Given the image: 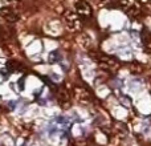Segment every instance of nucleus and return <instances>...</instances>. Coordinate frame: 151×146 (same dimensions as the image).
<instances>
[{
    "mask_svg": "<svg viewBox=\"0 0 151 146\" xmlns=\"http://www.w3.org/2000/svg\"><path fill=\"white\" fill-rule=\"evenodd\" d=\"M56 122L63 124V125H68V124H69V120H68L66 117H57V118H56Z\"/></svg>",
    "mask_w": 151,
    "mask_h": 146,
    "instance_id": "2eb2a0df",
    "label": "nucleus"
},
{
    "mask_svg": "<svg viewBox=\"0 0 151 146\" xmlns=\"http://www.w3.org/2000/svg\"><path fill=\"white\" fill-rule=\"evenodd\" d=\"M119 4L122 7V9L127 13L130 17H137L141 15V3L139 0H119Z\"/></svg>",
    "mask_w": 151,
    "mask_h": 146,
    "instance_id": "f257e3e1",
    "label": "nucleus"
},
{
    "mask_svg": "<svg viewBox=\"0 0 151 146\" xmlns=\"http://www.w3.org/2000/svg\"><path fill=\"white\" fill-rule=\"evenodd\" d=\"M8 73H9V72L7 71V68H5V69H1V76H3V77H7ZM9 74H11V73H9Z\"/></svg>",
    "mask_w": 151,
    "mask_h": 146,
    "instance_id": "6ab92c4d",
    "label": "nucleus"
},
{
    "mask_svg": "<svg viewBox=\"0 0 151 146\" xmlns=\"http://www.w3.org/2000/svg\"><path fill=\"white\" fill-rule=\"evenodd\" d=\"M142 86L141 81L139 80H133L130 81V89H133V90H137V89H139Z\"/></svg>",
    "mask_w": 151,
    "mask_h": 146,
    "instance_id": "ddd939ff",
    "label": "nucleus"
},
{
    "mask_svg": "<svg viewBox=\"0 0 151 146\" xmlns=\"http://www.w3.org/2000/svg\"><path fill=\"white\" fill-rule=\"evenodd\" d=\"M97 61H98V65L107 72H114L119 68L118 60H115L114 57H110V56L102 55V53H99V55L97 56Z\"/></svg>",
    "mask_w": 151,
    "mask_h": 146,
    "instance_id": "7ed1b4c3",
    "label": "nucleus"
},
{
    "mask_svg": "<svg viewBox=\"0 0 151 146\" xmlns=\"http://www.w3.org/2000/svg\"><path fill=\"white\" fill-rule=\"evenodd\" d=\"M74 7H76V13H77L80 17L88 19L91 16V7L85 0H77Z\"/></svg>",
    "mask_w": 151,
    "mask_h": 146,
    "instance_id": "20e7f679",
    "label": "nucleus"
},
{
    "mask_svg": "<svg viewBox=\"0 0 151 146\" xmlns=\"http://www.w3.org/2000/svg\"><path fill=\"white\" fill-rule=\"evenodd\" d=\"M48 60H49L50 64H57V63H60V61L63 60V55H61L60 51H52V52L49 53Z\"/></svg>",
    "mask_w": 151,
    "mask_h": 146,
    "instance_id": "1a4fd4ad",
    "label": "nucleus"
},
{
    "mask_svg": "<svg viewBox=\"0 0 151 146\" xmlns=\"http://www.w3.org/2000/svg\"><path fill=\"white\" fill-rule=\"evenodd\" d=\"M57 97H58V101L61 102V106H64L65 109L69 108V93L66 89H60L57 92Z\"/></svg>",
    "mask_w": 151,
    "mask_h": 146,
    "instance_id": "6e6552de",
    "label": "nucleus"
},
{
    "mask_svg": "<svg viewBox=\"0 0 151 146\" xmlns=\"http://www.w3.org/2000/svg\"><path fill=\"white\" fill-rule=\"evenodd\" d=\"M24 77H21L20 80L17 81V85H19V90H24Z\"/></svg>",
    "mask_w": 151,
    "mask_h": 146,
    "instance_id": "f3484780",
    "label": "nucleus"
},
{
    "mask_svg": "<svg viewBox=\"0 0 151 146\" xmlns=\"http://www.w3.org/2000/svg\"><path fill=\"white\" fill-rule=\"evenodd\" d=\"M121 101H122L123 106H126V108H129L131 105V98H129L127 96H121Z\"/></svg>",
    "mask_w": 151,
    "mask_h": 146,
    "instance_id": "4468645a",
    "label": "nucleus"
},
{
    "mask_svg": "<svg viewBox=\"0 0 151 146\" xmlns=\"http://www.w3.org/2000/svg\"><path fill=\"white\" fill-rule=\"evenodd\" d=\"M130 71L134 73V74H138V73H141L142 72V66L139 65L137 61H134V63H131L130 64Z\"/></svg>",
    "mask_w": 151,
    "mask_h": 146,
    "instance_id": "f8f14e48",
    "label": "nucleus"
},
{
    "mask_svg": "<svg viewBox=\"0 0 151 146\" xmlns=\"http://www.w3.org/2000/svg\"><path fill=\"white\" fill-rule=\"evenodd\" d=\"M7 108H8V110H13L16 108V101H9L7 104Z\"/></svg>",
    "mask_w": 151,
    "mask_h": 146,
    "instance_id": "a211bd4d",
    "label": "nucleus"
},
{
    "mask_svg": "<svg viewBox=\"0 0 151 146\" xmlns=\"http://www.w3.org/2000/svg\"><path fill=\"white\" fill-rule=\"evenodd\" d=\"M74 90H76V96L81 102H89L91 100V96L88 89L82 88V86H76Z\"/></svg>",
    "mask_w": 151,
    "mask_h": 146,
    "instance_id": "39448f33",
    "label": "nucleus"
},
{
    "mask_svg": "<svg viewBox=\"0 0 151 146\" xmlns=\"http://www.w3.org/2000/svg\"><path fill=\"white\" fill-rule=\"evenodd\" d=\"M0 16H3L4 19H7L8 21H16L19 19V16L16 15V13L13 12L11 8H8V7L0 8Z\"/></svg>",
    "mask_w": 151,
    "mask_h": 146,
    "instance_id": "423d86ee",
    "label": "nucleus"
},
{
    "mask_svg": "<svg viewBox=\"0 0 151 146\" xmlns=\"http://www.w3.org/2000/svg\"><path fill=\"white\" fill-rule=\"evenodd\" d=\"M5 68H7V71L9 72V73H13L15 71L20 69V68H21V65H20L19 63H16V61L9 60V61H7V65H5Z\"/></svg>",
    "mask_w": 151,
    "mask_h": 146,
    "instance_id": "9d476101",
    "label": "nucleus"
},
{
    "mask_svg": "<svg viewBox=\"0 0 151 146\" xmlns=\"http://www.w3.org/2000/svg\"><path fill=\"white\" fill-rule=\"evenodd\" d=\"M3 35H4V31H3V28L0 27V37H3Z\"/></svg>",
    "mask_w": 151,
    "mask_h": 146,
    "instance_id": "aec40b11",
    "label": "nucleus"
},
{
    "mask_svg": "<svg viewBox=\"0 0 151 146\" xmlns=\"http://www.w3.org/2000/svg\"><path fill=\"white\" fill-rule=\"evenodd\" d=\"M111 84H114V86H117V88H122V80H119V78H114Z\"/></svg>",
    "mask_w": 151,
    "mask_h": 146,
    "instance_id": "dca6fc26",
    "label": "nucleus"
},
{
    "mask_svg": "<svg viewBox=\"0 0 151 146\" xmlns=\"http://www.w3.org/2000/svg\"><path fill=\"white\" fill-rule=\"evenodd\" d=\"M23 146H27V145H23Z\"/></svg>",
    "mask_w": 151,
    "mask_h": 146,
    "instance_id": "412c9836",
    "label": "nucleus"
},
{
    "mask_svg": "<svg viewBox=\"0 0 151 146\" xmlns=\"http://www.w3.org/2000/svg\"><path fill=\"white\" fill-rule=\"evenodd\" d=\"M81 40H82V41H81V44H82L83 47L86 48V49H89V48L91 49V48H93V43H91V39L88 36V35H83Z\"/></svg>",
    "mask_w": 151,
    "mask_h": 146,
    "instance_id": "9b49d317",
    "label": "nucleus"
},
{
    "mask_svg": "<svg viewBox=\"0 0 151 146\" xmlns=\"http://www.w3.org/2000/svg\"><path fill=\"white\" fill-rule=\"evenodd\" d=\"M64 23H65V25L68 27L72 32L80 31L81 27H82L80 16L76 12H73V11H66V12L64 13Z\"/></svg>",
    "mask_w": 151,
    "mask_h": 146,
    "instance_id": "f03ea898",
    "label": "nucleus"
},
{
    "mask_svg": "<svg viewBox=\"0 0 151 146\" xmlns=\"http://www.w3.org/2000/svg\"><path fill=\"white\" fill-rule=\"evenodd\" d=\"M141 37H142V44H143L145 49L149 53H151V35L147 29H143L141 32Z\"/></svg>",
    "mask_w": 151,
    "mask_h": 146,
    "instance_id": "0eeeda50",
    "label": "nucleus"
}]
</instances>
